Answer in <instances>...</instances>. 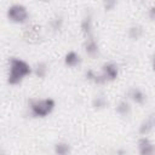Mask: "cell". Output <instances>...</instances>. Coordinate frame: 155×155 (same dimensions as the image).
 <instances>
[{
  "mask_svg": "<svg viewBox=\"0 0 155 155\" xmlns=\"http://www.w3.org/2000/svg\"><path fill=\"white\" fill-rule=\"evenodd\" d=\"M116 5H117V2L115 0H105L102 4V6H103V8L105 11H113L116 7Z\"/></svg>",
  "mask_w": 155,
  "mask_h": 155,
  "instance_id": "obj_18",
  "label": "cell"
},
{
  "mask_svg": "<svg viewBox=\"0 0 155 155\" xmlns=\"http://www.w3.org/2000/svg\"><path fill=\"white\" fill-rule=\"evenodd\" d=\"M148 120L153 124V126L155 127V111H151L150 114H149V116H148Z\"/></svg>",
  "mask_w": 155,
  "mask_h": 155,
  "instance_id": "obj_20",
  "label": "cell"
},
{
  "mask_svg": "<svg viewBox=\"0 0 155 155\" xmlns=\"http://www.w3.org/2000/svg\"><path fill=\"white\" fill-rule=\"evenodd\" d=\"M91 104H92L94 110H103L108 105V99H107L104 93H98L92 98Z\"/></svg>",
  "mask_w": 155,
  "mask_h": 155,
  "instance_id": "obj_12",
  "label": "cell"
},
{
  "mask_svg": "<svg viewBox=\"0 0 155 155\" xmlns=\"http://www.w3.org/2000/svg\"><path fill=\"white\" fill-rule=\"evenodd\" d=\"M84 51L88 57H97L99 53V45L94 36H90L84 41Z\"/></svg>",
  "mask_w": 155,
  "mask_h": 155,
  "instance_id": "obj_6",
  "label": "cell"
},
{
  "mask_svg": "<svg viewBox=\"0 0 155 155\" xmlns=\"http://www.w3.org/2000/svg\"><path fill=\"white\" fill-rule=\"evenodd\" d=\"M126 154H127L126 149H124V148H119V149H116V155H126Z\"/></svg>",
  "mask_w": 155,
  "mask_h": 155,
  "instance_id": "obj_21",
  "label": "cell"
},
{
  "mask_svg": "<svg viewBox=\"0 0 155 155\" xmlns=\"http://www.w3.org/2000/svg\"><path fill=\"white\" fill-rule=\"evenodd\" d=\"M102 74L107 81H114L119 78V67L114 62H105L102 64Z\"/></svg>",
  "mask_w": 155,
  "mask_h": 155,
  "instance_id": "obj_5",
  "label": "cell"
},
{
  "mask_svg": "<svg viewBox=\"0 0 155 155\" xmlns=\"http://www.w3.org/2000/svg\"><path fill=\"white\" fill-rule=\"evenodd\" d=\"M151 69L155 71V53H154L153 57H151Z\"/></svg>",
  "mask_w": 155,
  "mask_h": 155,
  "instance_id": "obj_22",
  "label": "cell"
},
{
  "mask_svg": "<svg viewBox=\"0 0 155 155\" xmlns=\"http://www.w3.org/2000/svg\"><path fill=\"white\" fill-rule=\"evenodd\" d=\"M63 61H64V64H65L68 68H75V67H78V65H80V63H81V57H80V54H79L76 51L71 50V51H68V52L65 53Z\"/></svg>",
  "mask_w": 155,
  "mask_h": 155,
  "instance_id": "obj_9",
  "label": "cell"
},
{
  "mask_svg": "<svg viewBox=\"0 0 155 155\" xmlns=\"http://www.w3.org/2000/svg\"><path fill=\"white\" fill-rule=\"evenodd\" d=\"M53 151L56 155H69L71 151V145L68 142H57L53 145Z\"/></svg>",
  "mask_w": 155,
  "mask_h": 155,
  "instance_id": "obj_15",
  "label": "cell"
},
{
  "mask_svg": "<svg viewBox=\"0 0 155 155\" xmlns=\"http://www.w3.org/2000/svg\"><path fill=\"white\" fill-rule=\"evenodd\" d=\"M48 73V64L46 62H38L33 68V74L39 79H45Z\"/></svg>",
  "mask_w": 155,
  "mask_h": 155,
  "instance_id": "obj_14",
  "label": "cell"
},
{
  "mask_svg": "<svg viewBox=\"0 0 155 155\" xmlns=\"http://www.w3.org/2000/svg\"><path fill=\"white\" fill-rule=\"evenodd\" d=\"M143 34H144V29H143V27H142L140 24H132V25L128 28V30H127L128 38H130L131 40H133V41L139 40V39L143 36Z\"/></svg>",
  "mask_w": 155,
  "mask_h": 155,
  "instance_id": "obj_13",
  "label": "cell"
},
{
  "mask_svg": "<svg viewBox=\"0 0 155 155\" xmlns=\"http://www.w3.org/2000/svg\"><path fill=\"white\" fill-rule=\"evenodd\" d=\"M154 130V126H153V124L147 119V120H143L140 124H139V126H138V133L142 136V137H145L147 134H149L151 131Z\"/></svg>",
  "mask_w": 155,
  "mask_h": 155,
  "instance_id": "obj_17",
  "label": "cell"
},
{
  "mask_svg": "<svg viewBox=\"0 0 155 155\" xmlns=\"http://www.w3.org/2000/svg\"><path fill=\"white\" fill-rule=\"evenodd\" d=\"M81 33L85 36V39L93 36V21H92V16L91 15H86L82 19H81Z\"/></svg>",
  "mask_w": 155,
  "mask_h": 155,
  "instance_id": "obj_8",
  "label": "cell"
},
{
  "mask_svg": "<svg viewBox=\"0 0 155 155\" xmlns=\"http://www.w3.org/2000/svg\"><path fill=\"white\" fill-rule=\"evenodd\" d=\"M131 110H132L131 103H130L127 99H125V98L120 99V101L116 103V105H115V113H116L119 116H122V117L128 116V115L131 114Z\"/></svg>",
  "mask_w": 155,
  "mask_h": 155,
  "instance_id": "obj_10",
  "label": "cell"
},
{
  "mask_svg": "<svg viewBox=\"0 0 155 155\" xmlns=\"http://www.w3.org/2000/svg\"><path fill=\"white\" fill-rule=\"evenodd\" d=\"M148 17H149V19L150 21H155V5H151V6H149V8H148Z\"/></svg>",
  "mask_w": 155,
  "mask_h": 155,
  "instance_id": "obj_19",
  "label": "cell"
},
{
  "mask_svg": "<svg viewBox=\"0 0 155 155\" xmlns=\"http://www.w3.org/2000/svg\"><path fill=\"white\" fill-rule=\"evenodd\" d=\"M56 108V101L53 98H41V99H31L29 102V110L31 116L34 117H46L48 116Z\"/></svg>",
  "mask_w": 155,
  "mask_h": 155,
  "instance_id": "obj_2",
  "label": "cell"
},
{
  "mask_svg": "<svg viewBox=\"0 0 155 155\" xmlns=\"http://www.w3.org/2000/svg\"><path fill=\"white\" fill-rule=\"evenodd\" d=\"M137 149L139 155H155V144L147 136L138 139Z\"/></svg>",
  "mask_w": 155,
  "mask_h": 155,
  "instance_id": "obj_4",
  "label": "cell"
},
{
  "mask_svg": "<svg viewBox=\"0 0 155 155\" xmlns=\"http://www.w3.org/2000/svg\"><path fill=\"white\" fill-rule=\"evenodd\" d=\"M6 17L10 22L16 24H25L29 21V11L28 7L21 2L11 4L6 10Z\"/></svg>",
  "mask_w": 155,
  "mask_h": 155,
  "instance_id": "obj_3",
  "label": "cell"
},
{
  "mask_svg": "<svg viewBox=\"0 0 155 155\" xmlns=\"http://www.w3.org/2000/svg\"><path fill=\"white\" fill-rule=\"evenodd\" d=\"M1 155H5V154H1Z\"/></svg>",
  "mask_w": 155,
  "mask_h": 155,
  "instance_id": "obj_23",
  "label": "cell"
},
{
  "mask_svg": "<svg viewBox=\"0 0 155 155\" xmlns=\"http://www.w3.org/2000/svg\"><path fill=\"white\" fill-rule=\"evenodd\" d=\"M63 24H64V19H63V17L61 16V15H54L51 19H50V22H48V25H50V28L53 30V31H59L62 28H63Z\"/></svg>",
  "mask_w": 155,
  "mask_h": 155,
  "instance_id": "obj_16",
  "label": "cell"
},
{
  "mask_svg": "<svg viewBox=\"0 0 155 155\" xmlns=\"http://www.w3.org/2000/svg\"><path fill=\"white\" fill-rule=\"evenodd\" d=\"M33 73V67L22 58L11 57L8 59L7 84L11 86L19 85L27 76Z\"/></svg>",
  "mask_w": 155,
  "mask_h": 155,
  "instance_id": "obj_1",
  "label": "cell"
},
{
  "mask_svg": "<svg viewBox=\"0 0 155 155\" xmlns=\"http://www.w3.org/2000/svg\"><path fill=\"white\" fill-rule=\"evenodd\" d=\"M127 97L136 104L138 105H143L145 102H147V94L145 92L139 88V87H131L128 91H127Z\"/></svg>",
  "mask_w": 155,
  "mask_h": 155,
  "instance_id": "obj_7",
  "label": "cell"
},
{
  "mask_svg": "<svg viewBox=\"0 0 155 155\" xmlns=\"http://www.w3.org/2000/svg\"><path fill=\"white\" fill-rule=\"evenodd\" d=\"M85 79L87 81H91V82L96 84V85H104L105 82H108L107 79L103 76L102 73L101 74H97L93 69H86L85 70Z\"/></svg>",
  "mask_w": 155,
  "mask_h": 155,
  "instance_id": "obj_11",
  "label": "cell"
}]
</instances>
